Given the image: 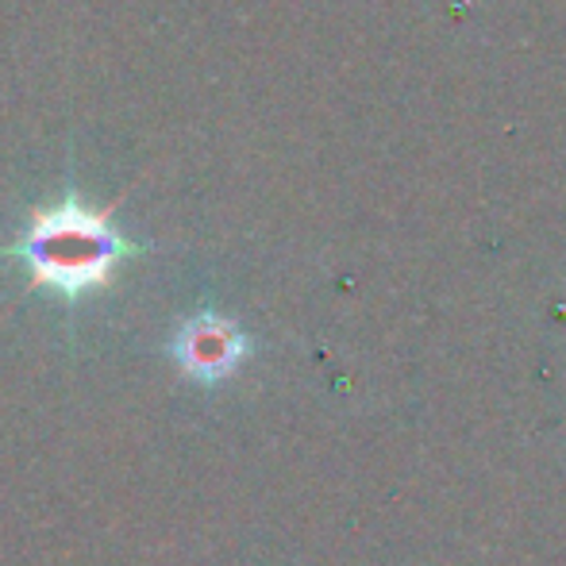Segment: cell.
I'll return each instance as SVG.
<instances>
[{"mask_svg":"<svg viewBox=\"0 0 566 566\" xmlns=\"http://www.w3.org/2000/svg\"><path fill=\"white\" fill-rule=\"evenodd\" d=\"M23 254L35 270V282L62 293H82L113 274L116 259L124 254V239L108 224V212H90L70 201L31 220Z\"/></svg>","mask_w":566,"mask_h":566,"instance_id":"cell-1","label":"cell"},{"mask_svg":"<svg viewBox=\"0 0 566 566\" xmlns=\"http://www.w3.org/2000/svg\"><path fill=\"white\" fill-rule=\"evenodd\" d=\"M243 350H247L243 332L231 321H224V316H193L178 332V363L205 381L224 378L228 370H235Z\"/></svg>","mask_w":566,"mask_h":566,"instance_id":"cell-2","label":"cell"}]
</instances>
